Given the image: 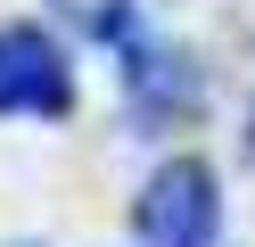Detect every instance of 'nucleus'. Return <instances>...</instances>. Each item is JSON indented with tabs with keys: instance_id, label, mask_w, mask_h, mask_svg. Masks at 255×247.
<instances>
[{
	"instance_id": "f257e3e1",
	"label": "nucleus",
	"mask_w": 255,
	"mask_h": 247,
	"mask_svg": "<svg viewBox=\"0 0 255 247\" xmlns=\"http://www.w3.org/2000/svg\"><path fill=\"white\" fill-rule=\"evenodd\" d=\"M132 223H140V239H148V247H214V231H222L214 165H198V157L156 165L148 190H140V206H132Z\"/></svg>"
},
{
	"instance_id": "f03ea898",
	"label": "nucleus",
	"mask_w": 255,
	"mask_h": 247,
	"mask_svg": "<svg viewBox=\"0 0 255 247\" xmlns=\"http://www.w3.org/2000/svg\"><path fill=\"white\" fill-rule=\"evenodd\" d=\"M74 66L41 25H0V115H66Z\"/></svg>"
},
{
	"instance_id": "7ed1b4c3",
	"label": "nucleus",
	"mask_w": 255,
	"mask_h": 247,
	"mask_svg": "<svg viewBox=\"0 0 255 247\" xmlns=\"http://www.w3.org/2000/svg\"><path fill=\"white\" fill-rule=\"evenodd\" d=\"M116 58H124V99H132L140 124H173V115L198 107V66H189L181 49L148 41V33L132 25V33L116 41Z\"/></svg>"
}]
</instances>
